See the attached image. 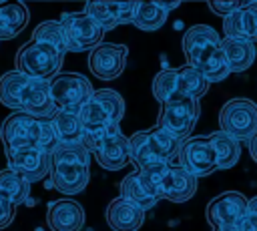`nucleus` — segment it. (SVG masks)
Wrapping results in <instances>:
<instances>
[{"instance_id": "f257e3e1", "label": "nucleus", "mask_w": 257, "mask_h": 231, "mask_svg": "<svg viewBox=\"0 0 257 231\" xmlns=\"http://www.w3.org/2000/svg\"><path fill=\"white\" fill-rule=\"evenodd\" d=\"M0 102L14 112H26L36 119H50L56 112L50 82L8 70L0 76Z\"/></svg>"}, {"instance_id": "f03ea898", "label": "nucleus", "mask_w": 257, "mask_h": 231, "mask_svg": "<svg viewBox=\"0 0 257 231\" xmlns=\"http://www.w3.org/2000/svg\"><path fill=\"white\" fill-rule=\"evenodd\" d=\"M221 42L223 38L217 30L207 24H195L183 34L181 46L187 64L197 68L209 82H221L231 74Z\"/></svg>"}, {"instance_id": "7ed1b4c3", "label": "nucleus", "mask_w": 257, "mask_h": 231, "mask_svg": "<svg viewBox=\"0 0 257 231\" xmlns=\"http://www.w3.org/2000/svg\"><path fill=\"white\" fill-rule=\"evenodd\" d=\"M128 143L131 163L137 167V171H155L165 165H179L183 141L171 137L159 127L131 135Z\"/></svg>"}, {"instance_id": "20e7f679", "label": "nucleus", "mask_w": 257, "mask_h": 231, "mask_svg": "<svg viewBox=\"0 0 257 231\" xmlns=\"http://www.w3.org/2000/svg\"><path fill=\"white\" fill-rule=\"evenodd\" d=\"M62 60H64V54L58 52L54 46L50 44H42V42H36V40H28L26 44H22L16 52V70L26 74V76H32V78H38V80H44V82H50L52 78H56L60 72V66H62Z\"/></svg>"}, {"instance_id": "39448f33", "label": "nucleus", "mask_w": 257, "mask_h": 231, "mask_svg": "<svg viewBox=\"0 0 257 231\" xmlns=\"http://www.w3.org/2000/svg\"><path fill=\"white\" fill-rule=\"evenodd\" d=\"M46 119H36L26 112H12L0 127L4 149H40L44 141Z\"/></svg>"}, {"instance_id": "423d86ee", "label": "nucleus", "mask_w": 257, "mask_h": 231, "mask_svg": "<svg viewBox=\"0 0 257 231\" xmlns=\"http://www.w3.org/2000/svg\"><path fill=\"white\" fill-rule=\"evenodd\" d=\"M219 131L239 143H249L257 135V102L249 98H231L219 110Z\"/></svg>"}, {"instance_id": "0eeeda50", "label": "nucleus", "mask_w": 257, "mask_h": 231, "mask_svg": "<svg viewBox=\"0 0 257 231\" xmlns=\"http://www.w3.org/2000/svg\"><path fill=\"white\" fill-rule=\"evenodd\" d=\"M50 94L56 110L78 112L94 94L88 78L78 72H62L50 80Z\"/></svg>"}, {"instance_id": "6e6552de", "label": "nucleus", "mask_w": 257, "mask_h": 231, "mask_svg": "<svg viewBox=\"0 0 257 231\" xmlns=\"http://www.w3.org/2000/svg\"><path fill=\"white\" fill-rule=\"evenodd\" d=\"M199 112H201L199 100H195V98H177V100L161 104L157 127L163 129L165 133H169L171 137L179 139V141H187L191 131L197 125Z\"/></svg>"}, {"instance_id": "1a4fd4ad", "label": "nucleus", "mask_w": 257, "mask_h": 231, "mask_svg": "<svg viewBox=\"0 0 257 231\" xmlns=\"http://www.w3.org/2000/svg\"><path fill=\"white\" fill-rule=\"evenodd\" d=\"M151 173L157 179L161 199H167L171 203H185L197 191V177L181 165H165Z\"/></svg>"}, {"instance_id": "9d476101", "label": "nucleus", "mask_w": 257, "mask_h": 231, "mask_svg": "<svg viewBox=\"0 0 257 231\" xmlns=\"http://www.w3.org/2000/svg\"><path fill=\"white\" fill-rule=\"evenodd\" d=\"M60 22L64 24L68 38L72 42V52L82 50H94L98 44H102L104 30L102 26L92 20L84 10L82 12H66L62 14Z\"/></svg>"}, {"instance_id": "9b49d317", "label": "nucleus", "mask_w": 257, "mask_h": 231, "mask_svg": "<svg viewBox=\"0 0 257 231\" xmlns=\"http://www.w3.org/2000/svg\"><path fill=\"white\" fill-rule=\"evenodd\" d=\"M179 165L197 179L211 175L217 169V157L209 137H189L187 141H183L179 153Z\"/></svg>"}, {"instance_id": "f8f14e48", "label": "nucleus", "mask_w": 257, "mask_h": 231, "mask_svg": "<svg viewBox=\"0 0 257 231\" xmlns=\"http://www.w3.org/2000/svg\"><path fill=\"white\" fill-rule=\"evenodd\" d=\"M249 211V201L239 191H225L209 201L205 209V217L211 227L221 225H239L241 219Z\"/></svg>"}, {"instance_id": "ddd939ff", "label": "nucleus", "mask_w": 257, "mask_h": 231, "mask_svg": "<svg viewBox=\"0 0 257 231\" xmlns=\"http://www.w3.org/2000/svg\"><path fill=\"white\" fill-rule=\"evenodd\" d=\"M118 191H120L122 199L139 205L143 211L153 209L161 201L159 185H157V179L151 171H133V173H128L120 181Z\"/></svg>"}, {"instance_id": "4468645a", "label": "nucleus", "mask_w": 257, "mask_h": 231, "mask_svg": "<svg viewBox=\"0 0 257 231\" xmlns=\"http://www.w3.org/2000/svg\"><path fill=\"white\" fill-rule=\"evenodd\" d=\"M128 48L124 44L102 42L88 54V68L100 80H114L122 74Z\"/></svg>"}, {"instance_id": "2eb2a0df", "label": "nucleus", "mask_w": 257, "mask_h": 231, "mask_svg": "<svg viewBox=\"0 0 257 231\" xmlns=\"http://www.w3.org/2000/svg\"><path fill=\"white\" fill-rule=\"evenodd\" d=\"M8 169L20 173L30 183L50 175L52 157L40 149H4Z\"/></svg>"}, {"instance_id": "dca6fc26", "label": "nucleus", "mask_w": 257, "mask_h": 231, "mask_svg": "<svg viewBox=\"0 0 257 231\" xmlns=\"http://www.w3.org/2000/svg\"><path fill=\"white\" fill-rule=\"evenodd\" d=\"M96 163L106 171H120L131 163V143L128 137L120 133L118 127H112L110 133L100 143L98 151L94 153Z\"/></svg>"}, {"instance_id": "f3484780", "label": "nucleus", "mask_w": 257, "mask_h": 231, "mask_svg": "<svg viewBox=\"0 0 257 231\" xmlns=\"http://www.w3.org/2000/svg\"><path fill=\"white\" fill-rule=\"evenodd\" d=\"M135 4L137 2H86L84 12L96 20L102 30H112L120 24H133V14H135Z\"/></svg>"}, {"instance_id": "a211bd4d", "label": "nucleus", "mask_w": 257, "mask_h": 231, "mask_svg": "<svg viewBox=\"0 0 257 231\" xmlns=\"http://www.w3.org/2000/svg\"><path fill=\"white\" fill-rule=\"evenodd\" d=\"M50 185L64 195H76L84 191L90 179L88 165H76V163H54L50 167Z\"/></svg>"}, {"instance_id": "6ab92c4d", "label": "nucleus", "mask_w": 257, "mask_h": 231, "mask_svg": "<svg viewBox=\"0 0 257 231\" xmlns=\"http://www.w3.org/2000/svg\"><path fill=\"white\" fill-rule=\"evenodd\" d=\"M46 225L50 231H80L84 227V209L72 199L52 201L46 209Z\"/></svg>"}, {"instance_id": "aec40b11", "label": "nucleus", "mask_w": 257, "mask_h": 231, "mask_svg": "<svg viewBox=\"0 0 257 231\" xmlns=\"http://www.w3.org/2000/svg\"><path fill=\"white\" fill-rule=\"evenodd\" d=\"M143 221L145 211L122 197L112 199L106 207V223L112 231H139Z\"/></svg>"}, {"instance_id": "412c9836", "label": "nucleus", "mask_w": 257, "mask_h": 231, "mask_svg": "<svg viewBox=\"0 0 257 231\" xmlns=\"http://www.w3.org/2000/svg\"><path fill=\"white\" fill-rule=\"evenodd\" d=\"M225 38H243L257 42V2H245L243 8L223 18Z\"/></svg>"}, {"instance_id": "4be33fe9", "label": "nucleus", "mask_w": 257, "mask_h": 231, "mask_svg": "<svg viewBox=\"0 0 257 231\" xmlns=\"http://www.w3.org/2000/svg\"><path fill=\"white\" fill-rule=\"evenodd\" d=\"M221 46H223V54H225V60L231 72H243L255 62L257 48H255V42L251 40L223 38Z\"/></svg>"}, {"instance_id": "5701e85b", "label": "nucleus", "mask_w": 257, "mask_h": 231, "mask_svg": "<svg viewBox=\"0 0 257 231\" xmlns=\"http://www.w3.org/2000/svg\"><path fill=\"white\" fill-rule=\"evenodd\" d=\"M28 24V8L22 2H0V40L16 38Z\"/></svg>"}, {"instance_id": "b1692460", "label": "nucleus", "mask_w": 257, "mask_h": 231, "mask_svg": "<svg viewBox=\"0 0 257 231\" xmlns=\"http://www.w3.org/2000/svg\"><path fill=\"white\" fill-rule=\"evenodd\" d=\"M52 129L56 133L58 145H68V143H82L84 139V127L80 123L78 112L70 110H56L50 117Z\"/></svg>"}, {"instance_id": "393cba45", "label": "nucleus", "mask_w": 257, "mask_h": 231, "mask_svg": "<svg viewBox=\"0 0 257 231\" xmlns=\"http://www.w3.org/2000/svg\"><path fill=\"white\" fill-rule=\"evenodd\" d=\"M32 40L42 42V44H50L62 54L72 50V42H70L68 32H66L64 24L60 20H44V22H40L32 30Z\"/></svg>"}, {"instance_id": "a878e982", "label": "nucleus", "mask_w": 257, "mask_h": 231, "mask_svg": "<svg viewBox=\"0 0 257 231\" xmlns=\"http://www.w3.org/2000/svg\"><path fill=\"white\" fill-rule=\"evenodd\" d=\"M209 141L213 145L215 157H217V169H233L241 157V143L229 137L223 131H215L209 135Z\"/></svg>"}, {"instance_id": "bb28decb", "label": "nucleus", "mask_w": 257, "mask_h": 231, "mask_svg": "<svg viewBox=\"0 0 257 231\" xmlns=\"http://www.w3.org/2000/svg\"><path fill=\"white\" fill-rule=\"evenodd\" d=\"M153 96L161 104L177 100V98H185L181 94L179 68H163L155 74V78H153Z\"/></svg>"}, {"instance_id": "cd10ccee", "label": "nucleus", "mask_w": 257, "mask_h": 231, "mask_svg": "<svg viewBox=\"0 0 257 231\" xmlns=\"http://www.w3.org/2000/svg\"><path fill=\"white\" fill-rule=\"evenodd\" d=\"M167 16L169 14L159 6V2H137L135 14H133V24L139 30L155 32L167 22Z\"/></svg>"}, {"instance_id": "c85d7f7f", "label": "nucleus", "mask_w": 257, "mask_h": 231, "mask_svg": "<svg viewBox=\"0 0 257 231\" xmlns=\"http://www.w3.org/2000/svg\"><path fill=\"white\" fill-rule=\"evenodd\" d=\"M0 189L10 197V201L20 207L28 201V195H30V181L24 179L20 173L12 171V169H2L0 171Z\"/></svg>"}, {"instance_id": "c756f323", "label": "nucleus", "mask_w": 257, "mask_h": 231, "mask_svg": "<svg viewBox=\"0 0 257 231\" xmlns=\"http://www.w3.org/2000/svg\"><path fill=\"white\" fill-rule=\"evenodd\" d=\"M179 84H181V94L185 98H195L199 100L201 96H205V92L209 90V80L193 66L185 64L179 68Z\"/></svg>"}, {"instance_id": "7c9ffc66", "label": "nucleus", "mask_w": 257, "mask_h": 231, "mask_svg": "<svg viewBox=\"0 0 257 231\" xmlns=\"http://www.w3.org/2000/svg\"><path fill=\"white\" fill-rule=\"evenodd\" d=\"M92 98L104 108V112L108 114L110 123L118 127L122 117H124V100H122V96L112 88H98V90H94Z\"/></svg>"}, {"instance_id": "2f4dec72", "label": "nucleus", "mask_w": 257, "mask_h": 231, "mask_svg": "<svg viewBox=\"0 0 257 231\" xmlns=\"http://www.w3.org/2000/svg\"><path fill=\"white\" fill-rule=\"evenodd\" d=\"M54 163H76V165H90V151L82 143H68L58 145L50 155Z\"/></svg>"}, {"instance_id": "473e14b6", "label": "nucleus", "mask_w": 257, "mask_h": 231, "mask_svg": "<svg viewBox=\"0 0 257 231\" xmlns=\"http://www.w3.org/2000/svg\"><path fill=\"white\" fill-rule=\"evenodd\" d=\"M16 215V205L10 201V197L0 189V229L8 227Z\"/></svg>"}, {"instance_id": "72a5a7b5", "label": "nucleus", "mask_w": 257, "mask_h": 231, "mask_svg": "<svg viewBox=\"0 0 257 231\" xmlns=\"http://www.w3.org/2000/svg\"><path fill=\"white\" fill-rule=\"evenodd\" d=\"M243 4H245V2H241V0H231V2H221V0H217V2H209V8H211L217 16L227 18L229 14H233V12H237L239 8H243Z\"/></svg>"}, {"instance_id": "f704fd0d", "label": "nucleus", "mask_w": 257, "mask_h": 231, "mask_svg": "<svg viewBox=\"0 0 257 231\" xmlns=\"http://www.w3.org/2000/svg\"><path fill=\"white\" fill-rule=\"evenodd\" d=\"M237 227H239V231H257V215L247 211V215L241 219V223Z\"/></svg>"}, {"instance_id": "c9c22d12", "label": "nucleus", "mask_w": 257, "mask_h": 231, "mask_svg": "<svg viewBox=\"0 0 257 231\" xmlns=\"http://www.w3.org/2000/svg\"><path fill=\"white\" fill-rule=\"evenodd\" d=\"M249 155H251V159L257 163V135L249 141Z\"/></svg>"}, {"instance_id": "e433bc0d", "label": "nucleus", "mask_w": 257, "mask_h": 231, "mask_svg": "<svg viewBox=\"0 0 257 231\" xmlns=\"http://www.w3.org/2000/svg\"><path fill=\"white\" fill-rule=\"evenodd\" d=\"M159 6H161V8H163L167 14H169L173 8H179V2H171V4H167V2H159Z\"/></svg>"}, {"instance_id": "4c0bfd02", "label": "nucleus", "mask_w": 257, "mask_h": 231, "mask_svg": "<svg viewBox=\"0 0 257 231\" xmlns=\"http://www.w3.org/2000/svg\"><path fill=\"white\" fill-rule=\"evenodd\" d=\"M211 231H239L237 225H221V227H213Z\"/></svg>"}, {"instance_id": "58836bf2", "label": "nucleus", "mask_w": 257, "mask_h": 231, "mask_svg": "<svg viewBox=\"0 0 257 231\" xmlns=\"http://www.w3.org/2000/svg\"><path fill=\"white\" fill-rule=\"evenodd\" d=\"M249 213H253V215H257V195L249 199Z\"/></svg>"}]
</instances>
